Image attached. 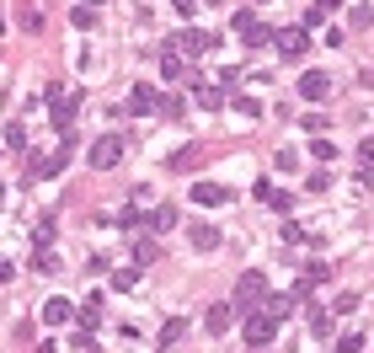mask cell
Here are the masks:
<instances>
[{
    "instance_id": "7",
    "label": "cell",
    "mask_w": 374,
    "mask_h": 353,
    "mask_svg": "<svg viewBox=\"0 0 374 353\" xmlns=\"http://www.w3.org/2000/svg\"><path fill=\"white\" fill-rule=\"evenodd\" d=\"M300 97H305V102H326V97H332V75L305 70V75H300Z\"/></svg>"
},
{
    "instance_id": "3",
    "label": "cell",
    "mask_w": 374,
    "mask_h": 353,
    "mask_svg": "<svg viewBox=\"0 0 374 353\" xmlns=\"http://www.w3.org/2000/svg\"><path fill=\"white\" fill-rule=\"evenodd\" d=\"M273 337H278V316H267V311H252V316H246V342H252V348H267Z\"/></svg>"
},
{
    "instance_id": "38",
    "label": "cell",
    "mask_w": 374,
    "mask_h": 353,
    "mask_svg": "<svg viewBox=\"0 0 374 353\" xmlns=\"http://www.w3.org/2000/svg\"><path fill=\"white\" fill-rule=\"evenodd\" d=\"M262 6H267V0H262Z\"/></svg>"
},
{
    "instance_id": "2",
    "label": "cell",
    "mask_w": 374,
    "mask_h": 353,
    "mask_svg": "<svg viewBox=\"0 0 374 353\" xmlns=\"http://www.w3.org/2000/svg\"><path fill=\"white\" fill-rule=\"evenodd\" d=\"M123 161V134H102V139H91V166L97 171H112Z\"/></svg>"
},
{
    "instance_id": "5",
    "label": "cell",
    "mask_w": 374,
    "mask_h": 353,
    "mask_svg": "<svg viewBox=\"0 0 374 353\" xmlns=\"http://www.w3.org/2000/svg\"><path fill=\"white\" fill-rule=\"evenodd\" d=\"M257 294H267V279L252 268V273H241V279H235V305H241V311H252Z\"/></svg>"
},
{
    "instance_id": "17",
    "label": "cell",
    "mask_w": 374,
    "mask_h": 353,
    "mask_svg": "<svg viewBox=\"0 0 374 353\" xmlns=\"http://www.w3.org/2000/svg\"><path fill=\"white\" fill-rule=\"evenodd\" d=\"M182 332H187V321H166V327H160V353H171V348H177V342H182Z\"/></svg>"
},
{
    "instance_id": "1",
    "label": "cell",
    "mask_w": 374,
    "mask_h": 353,
    "mask_svg": "<svg viewBox=\"0 0 374 353\" xmlns=\"http://www.w3.org/2000/svg\"><path fill=\"white\" fill-rule=\"evenodd\" d=\"M43 102H49V118H54V129L64 134V129L75 123V108L86 102V91H81V86H49V91H43Z\"/></svg>"
},
{
    "instance_id": "16",
    "label": "cell",
    "mask_w": 374,
    "mask_h": 353,
    "mask_svg": "<svg viewBox=\"0 0 374 353\" xmlns=\"http://www.w3.org/2000/svg\"><path fill=\"white\" fill-rule=\"evenodd\" d=\"M262 311H267V316H278V321H284V316L294 311V294H262Z\"/></svg>"
},
{
    "instance_id": "26",
    "label": "cell",
    "mask_w": 374,
    "mask_h": 353,
    "mask_svg": "<svg viewBox=\"0 0 374 353\" xmlns=\"http://www.w3.org/2000/svg\"><path fill=\"white\" fill-rule=\"evenodd\" d=\"M219 102H225V86H219V91H214V86H204V91H198V108H219Z\"/></svg>"
},
{
    "instance_id": "14",
    "label": "cell",
    "mask_w": 374,
    "mask_h": 353,
    "mask_svg": "<svg viewBox=\"0 0 374 353\" xmlns=\"http://www.w3.org/2000/svg\"><path fill=\"white\" fill-rule=\"evenodd\" d=\"M305 321H310V332H315V337H332V316H326L321 305H310V300H305Z\"/></svg>"
},
{
    "instance_id": "24",
    "label": "cell",
    "mask_w": 374,
    "mask_h": 353,
    "mask_svg": "<svg viewBox=\"0 0 374 353\" xmlns=\"http://www.w3.org/2000/svg\"><path fill=\"white\" fill-rule=\"evenodd\" d=\"M6 145H11V150H27V129H22V123H6Z\"/></svg>"
},
{
    "instance_id": "30",
    "label": "cell",
    "mask_w": 374,
    "mask_h": 353,
    "mask_svg": "<svg viewBox=\"0 0 374 353\" xmlns=\"http://www.w3.org/2000/svg\"><path fill=\"white\" fill-rule=\"evenodd\" d=\"M70 22H75V27H97V11H91V6H75Z\"/></svg>"
},
{
    "instance_id": "18",
    "label": "cell",
    "mask_w": 374,
    "mask_h": 353,
    "mask_svg": "<svg viewBox=\"0 0 374 353\" xmlns=\"http://www.w3.org/2000/svg\"><path fill=\"white\" fill-rule=\"evenodd\" d=\"M230 27H235V33H241V37H252L257 27H262V22H257V6H246V11H235V22H230Z\"/></svg>"
},
{
    "instance_id": "15",
    "label": "cell",
    "mask_w": 374,
    "mask_h": 353,
    "mask_svg": "<svg viewBox=\"0 0 374 353\" xmlns=\"http://www.w3.org/2000/svg\"><path fill=\"white\" fill-rule=\"evenodd\" d=\"M160 75H166V81H187V59H182V54H160Z\"/></svg>"
},
{
    "instance_id": "8",
    "label": "cell",
    "mask_w": 374,
    "mask_h": 353,
    "mask_svg": "<svg viewBox=\"0 0 374 353\" xmlns=\"http://www.w3.org/2000/svg\"><path fill=\"white\" fill-rule=\"evenodd\" d=\"M235 316H241V305H235V300H230V305H209L204 327H209V332L219 337V332H230V327H235Z\"/></svg>"
},
{
    "instance_id": "19",
    "label": "cell",
    "mask_w": 374,
    "mask_h": 353,
    "mask_svg": "<svg viewBox=\"0 0 374 353\" xmlns=\"http://www.w3.org/2000/svg\"><path fill=\"white\" fill-rule=\"evenodd\" d=\"M156 112H160V118H171V123H177L182 112H187V102H182L177 91H171V97H160V108H156Z\"/></svg>"
},
{
    "instance_id": "28",
    "label": "cell",
    "mask_w": 374,
    "mask_h": 353,
    "mask_svg": "<svg viewBox=\"0 0 374 353\" xmlns=\"http://www.w3.org/2000/svg\"><path fill=\"white\" fill-rule=\"evenodd\" d=\"M118 231H129V236H139V231H145V214H118Z\"/></svg>"
},
{
    "instance_id": "37",
    "label": "cell",
    "mask_w": 374,
    "mask_h": 353,
    "mask_svg": "<svg viewBox=\"0 0 374 353\" xmlns=\"http://www.w3.org/2000/svg\"><path fill=\"white\" fill-rule=\"evenodd\" d=\"M91 6H97V0H91Z\"/></svg>"
},
{
    "instance_id": "25",
    "label": "cell",
    "mask_w": 374,
    "mask_h": 353,
    "mask_svg": "<svg viewBox=\"0 0 374 353\" xmlns=\"http://www.w3.org/2000/svg\"><path fill=\"white\" fill-rule=\"evenodd\" d=\"M235 112H241V118H262V102L257 97H235Z\"/></svg>"
},
{
    "instance_id": "34",
    "label": "cell",
    "mask_w": 374,
    "mask_h": 353,
    "mask_svg": "<svg viewBox=\"0 0 374 353\" xmlns=\"http://www.w3.org/2000/svg\"><path fill=\"white\" fill-rule=\"evenodd\" d=\"M16 279V268H11V262H0V284H11Z\"/></svg>"
},
{
    "instance_id": "4",
    "label": "cell",
    "mask_w": 374,
    "mask_h": 353,
    "mask_svg": "<svg viewBox=\"0 0 374 353\" xmlns=\"http://www.w3.org/2000/svg\"><path fill=\"white\" fill-rule=\"evenodd\" d=\"M214 43H219V37L198 33V27H182V33H177V54H182V59H198V54H209Z\"/></svg>"
},
{
    "instance_id": "32",
    "label": "cell",
    "mask_w": 374,
    "mask_h": 353,
    "mask_svg": "<svg viewBox=\"0 0 374 353\" xmlns=\"http://www.w3.org/2000/svg\"><path fill=\"white\" fill-rule=\"evenodd\" d=\"M310 156H315V161H332V156H337V145H332V139H315Z\"/></svg>"
},
{
    "instance_id": "33",
    "label": "cell",
    "mask_w": 374,
    "mask_h": 353,
    "mask_svg": "<svg viewBox=\"0 0 374 353\" xmlns=\"http://www.w3.org/2000/svg\"><path fill=\"white\" fill-rule=\"evenodd\" d=\"M267 204H273L278 214H289V209H294V198H289V193H278V187H273V198H267Z\"/></svg>"
},
{
    "instance_id": "20",
    "label": "cell",
    "mask_w": 374,
    "mask_h": 353,
    "mask_svg": "<svg viewBox=\"0 0 374 353\" xmlns=\"http://www.w3.org/2000/svg\"><path fill=\"white\" fill-rule=\"evenodd\" d=\"M134 284H139V262H134V268H118V273H112V289H118V294H129Z\"/></svg>"
},
{
    "instance_id": "6",
    "label": "cell",
    "mask_w": 374,
    "mask_h": 353,
    "mask_svg": "<svg viewBox=\"0 0 374 353\" xmlns=\"http://www.w3.org/2000/svg\"><path fill=\"white\" fill-rule=\"evenodd\" d=\"M273 43H278V54H284V59H300V54L310 49V33H305V27H284Z\"/></svg>"
},
{
    "instance_id": "11",
    "label": "cell",
    "mask_w": 374,
    "mask_h": 353,
    "mask_svg": "<svg viewBox=\"0 0 374 353\" xmlns=\"http://www.w3.org/2000/svg\"><path fill=\"white\" fill-rule=\"evenodd\" d=\"M75 321V305L70 300H43V327H64Z\"/></svg>"
},
{
    "instance_id": "27",
    "label": "cell",
    "mask_w": 374,
    "mask_h": 353,
    "mask_svg": "<svg viewBox=\"0 0 374 353\" xmlns=\"http://www.w3.org/2000/svg\"><path fill=\"white\" fill-rule=\"evenodd\" d=\"M363 342H369V337H358V332H348V337H337V353H363Z\"/></svg>"
},
{
    "instance_id": "9",
    "label": "cell",
    "mask_w": 374,
    "mask_h": 353,
    "mask_svg": "<svg viewBox=\"0 0 374 353\" xmlns=\"http://www.w3.org/2000/svg\"><path fill=\"white\" fill-rule=\"evenodd\" d=\"M193 204H198V209H225V204H230V187H219V183H193Z\"/></svg>"
},
{
    "instance_id": "31",
    "label": "cell",
    "mask_w": 374,
    "mask_h": 353,
    "mask_svg": "<svg viewBox=\"0 0 374 353\" xmlns=\"http://www.w3.org/2000/svg\"><path fill=\"white\" fill-rule=\"evenodd\" d=\"M358 166H363V177L374 171V139H363V145H358Z\"/></svg>"
},
{
    "instance_id": "23",
    "label": "cell",
    "mask_w": 374,
    "mask_h": 353,
    "mask_svg": "<svg viewBox=\"0 0 374 353\" xmlns=\"http://www.w3.org/2000/svg\"><path fill=\"white\" fill-rule=\"evenodd\" d=\"M156 257H160L156 241H139V246H134V262H139V268H145V262H156Z\"/></svg>"
},
{
    "instance_id": "12",
    "label": "cell",
    "mask_w": 374,
    "mask_h": 353,
    "mask_svg": "<svg viewBox=\"0 0 374 353\" xmlns=\"http://www.w3.org/2000/svg\"><path fill=\"white\" fill-rule=\"evenodd\" d=\"M187 241H193L198 252H214V246H219V225H193V231H187Z\"/></svg>"
},
{
    "instance_id": "36",
    "label": "cell",
    "mask_w": 374,
    "mask_h": 353,
    "mask_svg": "<svg viewBox=\"0 0 374 353\" xmlns=\"http://www.w3.org/2000/svg\"><path fill=\"white\" fill-rule=\"evenodd\" d=\"M0 33H6V16H0Z\"/></svg>"
},
{
    "instance_id": "10",
    "label": "cell",
    "mask_w": 374,
    "mask_h": 353,
    "mask_svg": "<svg viewBox=\"0 0 374 353\" xmlns=\"http://www.w3.org/2000/svg\"><path fill=\"white\" fill-rule=\"evenodd\" d=\"M156 108H160L156 86H134V91H129V112H134V118H145V112H156Z\"/></svg>"
},
{
    "instance_id": "29",
    "label": "cell",
    "mask_w": 374,
    "mask_h": 353,
    "mask_svg": "<svg viewBox=\"0 0 374 353\" xmlns=\"http://www.w3.org/2000/svg\"><path fill=\"white\" fill-rule=\"evenodd\" d=\"M284 241H289V246L305 241V225H300V219H284Z\"/></svg>"
},
{
    "instance_id": "21",
    "label": "cell",
    "mask_w": 374,
    "mask_h": 353,
    "mask_svg": "<svg viewBox=\"0 0 374 353\" xmlns=\"http://www.w3.org/2000/svg\"><path fill=\"white\" fill-rule=\"evenodd\" d=\"M171 225H177V209H171V204H160L156 214H150V231H171Z\"/></svg>"
},
{
    "instance_id": "13",
    "label": "cell",
    "mask_w": 374,
    "mask_h": 353,
    "mask_svg": "<svg viewBox=\"0 0 374 353\" xmlns=\"http://www.w3.org/2000/svg\"><path fill=\"white\" fill-rule=\"evenodd\" d=\"M75 321H81V327H102V294H91L86 305H75Z\"/></svg>"
},
{
    "instance_id": "35",
    "label": "cell",
    "mask_w": 374,
    "mask_h": 353,
    "mask_svg": "<svg viewBox=\"0 0 374 353\" xmlns=\"http://www.w3.org/2000/svg\"><path fill=\"white\" fill-rule=\"evenodd\" d=\"M0 204H6V183H0Z\"/></svg>"
},
{
    "instance_id": "22",
    "label": "cell",
    "mask_w": 374,
    "mask_h": 353,
    "mask_svg": "<svg viewBox=\"0 0 374 353\" xmlns=\"http://www.w3.org/2000/svg\"><path fill=\"white\" fill-rule=\"evenodd\" d=\"M33 273H59V257H54L49 246H43V252L33 257Z\"/></svg>"
}]
</instances>
